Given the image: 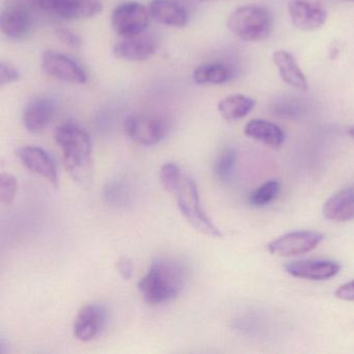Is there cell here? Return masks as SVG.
Instances as JSON below:
<instances>
[{
    "label": "cell",
    "mask_w": 354,
    "mask_h": 354,
    "mask_svg": "<svg viewBox=\"0 0 354 354\" xmlns=\"http://www.w3.org/2000/svg\"><path fill=\"white\" fill-rule=\"evenodd\" d=\"M292 24L298 30L313 32L324 26L327 12L318 3L308 0H291L288 6Z\"/></svg>",
    "instance_id": "obj_11"
},
{
    "label": "cell",
    "mask_w": 354,
    "mask_h": 354,
    "mask_svg": "<svg viewBox=\"0 0 354 354\" xmlns=\"http://www.w3.org/2000/svg\"><path fill=\"white\" fill-rule=\"evenodd\" d=\"M128 182L115 179L107 182L103 187V200L107 205L113 207H124L130 202L131 189Z\"/></svg>",
    "instance_id": "obj_23"
},
{
    "label": "cell",
    "mask_w": 354,
    "mask_h": 354,
    "mask_svg": "<svg viewBox=\"0 0 354 354\" xmlns=\"http://www.w3.org/2000/svg\"><path fill=\"white\" fill-rule=\"evenodd\" d=\"M322 239V234L317 232H292L270 242L268 250L274 256H297L314 250Z\"/></svg>",
    "instance_id": "obj_9"
},
{
    "label": "cell",
    "mask_w": 354,
    "mask_h": 354,
    "mask_svg": "<svg viewBox=\"0 0 354 354\" xmlns=\"http://www.w3.org/2000/svg\"><path fill=\"white\" fill-rule=\"evenodd\" d=\"M244 133L252 140L274 148L281 147L285 140V134L281 127L264 120H252L248 122L244 128Z\"/></svg>",
    "instance_id": "obj_20"
},
{
    "label": "cell",
    "mask_w": 354,
    "mask_h": 354,
    "mask_svg": "<svg viewBox=\"0 0 354 354\" xmlns=\"http://www.w3.org/2000/svg\"><path fill=\"white\" fill-rule=\"evenodd\" d=\"M19 80L20 72L17 68L6 62L0 63V84L1 86L18 82Z\"/></svg>",
    "instance_id": "obj_28"
},
{
    "label": "cell",
    "mask_w": 354,
    "mask_h": 354,
    "mask_svg": "<svg viewBox=\"0 0 354 354\" xmlns=\"http://www.w3.org/2000/svg\"><path fill=\"white\" fill-rule=\"evenodd\" d=\"M32 19L26 8L13 6L3 10L0 15V30L12 40H21L30 34Z\"/></svg>",
    "instance_id": "obj_14"
},
{
    "label": "cell",
    "mask_w": 354,
    "mask_h": 354,
    "mask_svg": "<svg viewBox=\"0 0 354 354\" xmlns=\"http://www.w3.org/2000/svg\"><path fill=\"white\" fill-rule=\"evenodd\" d=\"M232 75H233L232 70L227 65L214 63L207 64L196 68L192 74V77L194 82L201 86H206V84L218 86L229 82Z\"/></svg>",
    "instance_id": "obj_22"
},
{
    "label": "cell",
    "mask_w": 354,
    "mask_h": 354,
    "mask_svg": "<svg viewBox=\"0 0 354 354\" xmlns=\"http://www.w3.org/2000/svg\"><path fill=\"white\" fill-rule=\"evenodd\" d=\"M124 130L136 144L151 147L167 138L169 125L161 118L132 115L124 121Z\"/></svg>",
    "instance_id": "obj_6"
},
{
    "label": "cell",
    "mask_w": 354,
    "mask_h": 354,
    "mask_svg": "<svg viewBox=\"0 0 354 354\" xmlns=\"http://www.w3.org/2000/svg\"><path fill=\"white\" fill-rule=\"evenodd\" d=\"M107 320V310L103 304L82 306L74 321V335L82 342H91L101 335Z\"/></svg>",
    "instance_id": "obj_10"
},
{
    "label": "cell",
    "mask_w": 354,
    "mask_h": 354,
    "mask_svg": "<svg viewBox=\"0 0 354 354\" xmlns=\"http://www.w3.org/2000/svg\"><path fill=\"white\" fill-rule=\"evenodd\" d=\"M45 73L55 80L69 84H84L88 75L84 68L67 55L55 51H46L42 57Z\"/></svg>",
    "instance_id": "obj_8"
},
{
    "label": "cell",
    "mask_w": 354,
    "mask_h": 354,
    "mask_svg": "<svg viewBox=\"0 0 354 354\" xmlns=\"http://www.w3.org/2000/svg\"><path fill=\"white\" fill-rule=\"evenodd\" d=\"M16 156L26 169L48 180L53 185L57 186L59 176L57 167L50 156L43 149L34 146L21 147L16 150Z\"/></svg>",
    "instance_id": "obj_12"
},
{
    "label": "cell",
    "mask_w": 354,
    "mask_h": 354,
    "mask_svg": "<svg viewBox=\"0 0 354 354\" xmlns=\"http://www.w3.org/2000/svg\"><path fill=\"white\" fill-rule=\"evenodd\" d=\"M285 269L289 274L299 279L324 281L339 272V265L335 261L302 260L289 263Z\"/></svg>",
    "instance_id": "obj_13"
},
{
    "label": "cell",
    "mask_w": 354,
    "mask_h": 354,
    "mask_svg": "<svg viewBox=\"0 0 354 354\" xmlns=\"http://www.w3.org/2000/svg\"><path fill=\"white\" fill-rule=\"evenodd\" d=\"M46 13L65 20L92 18L102 12L100 0H37Z\"/></svg>",
    "instance_id": "obj_7"
},
{
    "label": "cell",
    "mask_w": 354,
    "mask_h": 354,
    "mask_svg": "<svg viewBox=\"0 0 354 354\" xmlns=\"http://www.w3.org/2000/svg\"><path fill=\"white\" fill-rule=\"evenodd\" d=\"M349 134L354 138V127L350 128Z\"/></svg>",
    "instance_id": "obj_32"
},
{
    "label": "cell",
    "mask_w": 354,
    "mask_h": 354,
    "mask_svg": "<svg viewBox=\"0 0 354 354\" xmlns=\"http://www.w3.org/2000/svg\"><path fill=\"white\" fill-rule=\"evenodd\" d=\"M335 297L347 301H354V279L339 287L335 291Z\"/></svg>",
    "instance_id": "obj_31"
},
{
    "label": "cell",
    "mask_w": 354,
    "mask_h": 354,
    "mask_svg": "<svg viewBox=\"0 0 354 354\" xmlns=\"http://www.w3.org/2000/svg\"><path fill=\"white\" fill-rule=\"evenodd\" d=\"M159 178L165 189L169 194H174L178 186L180 185L183 175L175 163L169 162L161 167Z\"/></svg>",
    "instance_id": "obj_26"
},
{
    "label": "cell",
    "mask_w": 354,
    "mask_h": 354,
    "mask_svg": "<svg viewBox=\"0 0 354 354\" xmlns=\"http://www.w3.org/2000/svg\"><path fill=\"white\" fill-rule=\"evenodd\" d=\"M174 196L177 198L180 212L196 231L209 237H223V233L203 210L198 187L192 178L183 175Z\"/></svg>",
    "instance_id": "obj_4"
},
{
    "label": "cell",
    "mask_w": 354,
    "mask_h": 354,
    "mask_svg": "<svg viewBox=\"0 0 354 354\" xmlns=\"http://www.w3.org/2000/svg\"><path fill=\"white\" fill-rule=\"evenodd\" d=\"M150 16V11L142 3H122L113 11L111 26L122 38H136L146 32Z\"/></svg>",
    "instance_id": "obj_5"
},
{
    "label": "cell",
    "mask_w": 354,
    "mask_h": 354,
    "mask_svg": "<svg viewBox=\"0 0 354 354\" xmlns=\"http://www.w3.org/2000/svg\"><path fill=\"white\" fill-rule=\"evenodd\" d=\"M185 267L171 258L153 261L148 272L140 279L138 290L149 304H161L175 299L186 283Z\"/></svg>",
    "instance_id": "obj_1"
},
{
    "label": "cell",
    "mask_w": 354,
    "mask_h": 354,
    "mask_svg": "<svg viewBox=\"0 0 354 354\" xmlns=\"http://www.w3.org/2000/svg\"><path fill=\"white\" fill-rule=\"evenodd\" d=\"M149 11L153 19L171 28H185L189 21L186 10L173 0H153Z\"/></svg>",
    "instance_id": "obj_17"
},
{
    "label": "cell",
    "mask_w": 354,
    "mask_h": 354,
    "mask_svg": "<svg viewBox=\"0 0 354 354\" xmlns=\"http://www.w3.org/2000/svg\"><path fill=\"white\" fill-rule=\"evenodd\" d=\"M256 101L244 95H231L218 103V111L227 121L243 119L254 109Z\"/></svg>",
    "instance_id": "obj_21"
},
{
    "label": "cell",
    "mask_w": 354,
    "mask_h": 354,
    "mask_svg": "<svg viewBox=\"0 0 354 354\" xmlns=\"http://www.w3.org/2000/svg\"><path fill=\"white\" fill-rule=\"evenodd\" d=\"M351 1H354V0H351Z\"/></svg>",
    "instance_id": "obj_34"
},
{
    "label": "cell",
    "mask_w": 354,
    "mask_h": 354,
    "mask_svg": "<svg viewBox=\"0 0 354 354\" xmlns=\"http://www.w3.org/2000/svg\"><path fill=\"white\" fill-rule=\"evenodd\" d=\"M55 113V103L50 99L30 101L24 111V123L30 133H40L48 127Z\"/></svg>",
    "instance_id": "obj_16"
},
{
    "label": "cell",
    "mask_w": 354,
    "mask_h": 354,
    "mask_svg": "<svg viewBox=\"0 0 354 354\" xmlns=\"http://www.w3.org/2000/svg\"><path fill=\"white\" fill-rule=\"evenodd\" d=\"M118 271H119L120 275L123 277L125 281H129L131 279L132 275H133V264L132 261L130 260L127 257H121L119 260L117 261Z\"/></svg>",
    "instance_id": "obj_30"
},
{
    "label": "cell",
    "mask_w": 354,
    "mask_h": 354,
    "mask_svg": "<svg viewBox=\"0 0 354 354\" xmlns=\"http://www.w3.org/2000/svg\"><path fill=\"white\" fill-rule=\"evenodd\" d=\"M57 144L63 151L66 167L76 182L86 183L92 175V142L90 136L74 123H64L55 131Z\"/></svg>",
    "instance_id": "obj_2"
},
{
    "label": "cell",
    "mask_w": 354,
    "mask_h": 354,
    "mask_svg": "<svg viewBox=\"0 0 354 354\" xmlns=\"http://www.w3.org/2000/svg\"><path fill=\"white\" fill-rule=\"evenodd\" d=\"M17 192V181L11 174L3 173L0 176V202L1 204L11 205Z\"/></svg>",
    "instance_id": "obj_27"
},
{
    "label": "cell",
    "mask_w": 354,
    "mask_h": 354,
    "mask_svg": "<svg viewBox=\"0 0 354 354\" xmlns=\"http://www.w3.org/2000/svg\"><path fill=\"white\" fill-rule=\"evenodd\" d=\"M279 185L277 181H269L263 184L256 192H252L250 196V205L254 207L266 206L269 203L272 202L279 192Z\"/></svg>",
    "instance_id": "obj_25"
},
{
    "label": "cell",
    "mask_w": 354,
    "mask_h": 354,
    "mask_svg": "<svg viewBox=\"0 0 354 354\" xmlns=\"http://www.w3.org/2000/svg\"><path fill=\"white\" fill-rule=\"evenodd\" d=\"M237 155L233 149H225L217 157L214 163V174L217 179L223 182L231 180L235 171Z\"/></svg>",
    "instance_id": "obj_24"
},
{
    "label": "cell",
    "mask_w": 354,
    "mask_h": 354,
    "mask_svg": "<svg viewBox=\"0 0 354 354\" xmlns=\"http://www.w3.org/2000/svg\"><path fill=\"white\" fill-rule=\"evenodd\" d=\"M157 43L152 37L140 36L136 38L125 39L117 43L113 47V53L118 59L130 62H142L150 59L155 55Z\"/></svg>",
    "instance_id": "obj_15"
},
{
    "label": "cell",
    "mask_w": 354,
    "mask_h": 354,
    "mask_svg": "<svg viewBox=\"0 0 354 354\" xmlns=\"http://www.w3.org/2000/svg\"><path fill=\"white\" fill-rule=\"evenodd\" d=\"M201 1H209V0H201Z\"/></svg>",
    "instance_id": "obj_33"
},
{
    "label": "cell",
    "mask_w": 354,
    "mask_h": 354,
    "mask_svg": "<svg viewBox=\"0 0 354 354\" xmlns=\"http://www.w3.org/2000/svg\"><path fill=\"white\" fill-rule=\"evenodd\" d=\"M57 36L64 44L68 45L72 48L77 49L82 46V41L80 37L72 30H68V28H57Z\"/></svg>",
    "instance_id": "obj_29"
},
{
    "label": "cell",
    "mask_w": 354,
    "mask_h": 354,
    "mask_svg": "<svg viewBox=\"0 0 354 354\" xmlns=\"http://www.w3.org/2000/svg\"><path fill=\"white\" fill-rule=\"evenodd\" d=\"M272 59L285 84L301 92L308 91V84L306 75L291 53L285 50H277L273 53Z\"/></svg>",
    "instance_id": "obj_18"
},
{
    "label": "cell",
    "mask_w": 354,
    "mask_h": 354,
    "mask_svg": "<svg viewBox=\"0 0 354 354\" xmlns=\"http://www.w3.org/2000/svg\"><path fill=\"white\" fill-rule=\"evenodd\" d=\"M227 28L246 42L264 41L272 30V18L266 9L258 6L238 8L227 18Z\"/></svg>",
    "instance_id": "obj_3"
},
{
    "label": "cell",
    "mask_w": 354,
    "mask_h": 354,
    "mask_svg": "<svg viewBox=\"0 0 354 354\" xmlns=\"http://www.w3.org/2000/svg\"><path fill=\"white\" fill-rule=\"evenodd\" d=\"M323 214L329 221H348L354 219V185L333 194L323 207Z\"/></svg>",
    "instance_id": "obj_19"
}]
</instances>
